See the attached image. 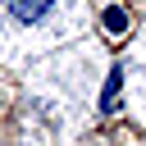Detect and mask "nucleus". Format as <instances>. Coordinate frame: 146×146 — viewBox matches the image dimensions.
I'll return each mask as SVG.
<instances>
[{"label":"nucleus","mask_w":146,"mask_h":146,"mask_svg":"<svg viewBox=\"0 0 146 146\" xmlns=\"http://www.w3.org/2000/svg\"><path fill=\"white\" fill-rule=\"evenodd\" d=\"M50 5H55V0H9V14L23 18V23H36V18L50 14Z\"/></svg>","instance_id":"nucleus-1"}]
</instances>
